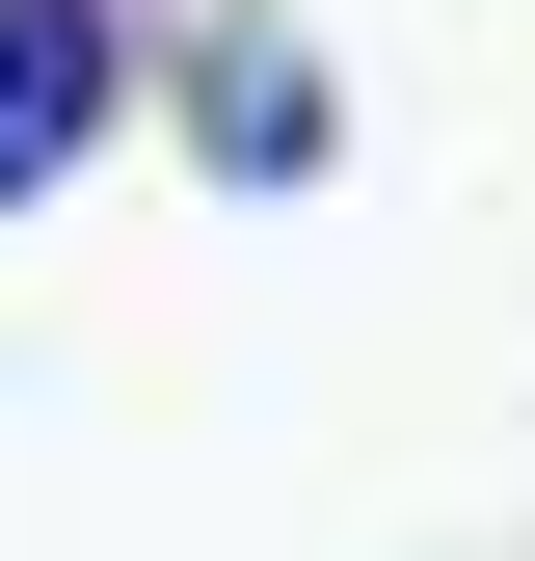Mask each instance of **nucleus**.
I'll return each instance as SVG.
<instances>
[{
	"instance_id": "f257e3e1",
	"label": "nucleus",
	"mask_w": 535,
	"mask_h": 561,
	"mask_svg": "<svg viewBox=\"0 0 535 561\" xmlns=\"http://www.w3.org/2000/svg\"><path fill=\"white\" fill-rule=\"evenodd\" d=\"M134 134H187V187L295 215V187H349V54H321L295 0H161V54H134Z\"/></svg>"
},
{
	"instance_id": "f03ea898",
	"label": "nucleus",
	"mask_w": 535,
	"mask_h": 561,
	"mask_svg": "<svg viewBox=\"0 0 535 561\" xmlns=\"http://www.w3.org/2000/svg\"><path fill=\"white\" fill-rule=\"evenodd\" d=\"M134 54H161V0H0V215H54L134 134Z\"/></svg>"
}]
</instances>
